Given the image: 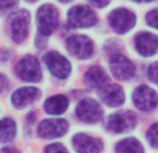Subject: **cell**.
I'll use <instances>...</instances> for the list:
<instances>
[{"label":"cell","instance_id":"8992f818","mask_svg":"<svg viewBox=\"0 0 158 153\" xmlns=\"http://www.w3.org/2000/svg\"><path fill=\"white\" fill-rule=\"evenodd\" d=\"M109 24L118 33H126L134 27L136 15L127 9H116L109 14Z\"/></svg>","mask_w":158,"mask_h":153},{"label":"cell","instance_id":"7c38bea8","mask_svg":"<svg viewBox=\"0 0 158 153\" xmlns=\"http://www.w3.org/2000/svg\"><path fill=\"white\" fill-rule=\"evenodd\" d=\"M112 75L118 80H129L134 75V64L123 54H115L109 61Z\"/></svg>","mask_w":158,"mask_h":153},{"label":"cell","instance_id":"30bf717a","mask_svg":"<svg viewBox=\"0 0 158 153\" xmlns=\"http://www.w3.org/2000/svg\"><path fill=\"white\" fill-rule=\"evenodd\" d=\"M133 103L139 110L150 112L158 103V96L151 88L146 85H141L134 89L133 92Z\"/></svg>","mask_w":158,"mask_h":153},{"label":"cell","instance_id":"6da1fadb","mask_svg":"<svg viewBox=\"0 0 158 153\" xmlns=\"http://www.w3.org/2000/svg\"><path fill=\"white\" fill-rule=\"evenodd\" d=\"M36 20H38V32L39 36H46L52 35L55 29L57 28V22H59V13L52 4H44L41 9L38 10L36 14Z\"/></svg>","mask_w":158,"mask_h":153},{"label":"cell","instance_id":"44dd1931","mask_svg":"<svg viewBox=\"0 0 158 153\" xmlns=\"http://www.w3.org/2000/svg\"><path fill=\"white\" fill-rule=\"evenodd\" d=\"M147 139H148V142L151 143V146H154L158 149V123L152 124V125L148 128Z\"/></svg>","mask_w":158,"mask_h":153},{"label":"cell","instance_id":"5b68a950","mask_svg":"<svg viewBox=\"0 0 158 153\" xmlns=\"http://www.w3.org/2000/svg\"><path fill=\"white\" fill-rule=\"evenodd\" d=\"M45 64L48 65V70L52 73V75L59 78V80H64L70 75V63L69 60L63 57L60 53L56 52H49L44 56Z\"/></svg>","mask_w":158,"mask_h":153},{"label":"cell","instance_id":"9c48e42d","mask_svg":"<svg viewBox=\"0 0 158 153\" xmlns=\"http://www.w3.org/2000/svg\"><path fill=\"white\" fill-rule=\"evenodd\" d=\"M76 114L84 123H98L102 118L101 104L95 99H84L78 103Z\"/></svg>","mask_w":158,"mask_h":153},{"label":"cell","instance_id":"ac0fdd59","mask_svg":"<svg viewBox=\"0 0 158 153\" xmlns=\"http://www.w3.org/2000/svg\"><path fill=\"white\" fill-rule=\"evenodd\" d=\"M67 106H69V100H67L66 96H63V95L51 96L44 104L45 112L49 113V114H53V116L64 113L66 109H67Z\"/></svg>","mask_w":158,"mask_h":153},{"label":"cell","instance_id":"603a6c76","mask_svg":"<svg viewBox=\"0 0 158 153\" xmlns=\"http://www.w3.org/2000/svg\"><path fill=\"white\" fill-rule=\"evenodd\" d=\"M45 153H69L63 145L60 143H52L45 147Z\"/></svg>","mask_w":158,"mask_h":153},{"label":"cell","instance_id":"83f0119b","mask_svg":"<svg viewBox=\"0 0 158 153\" xmlns=\"http://www.w3.org/2000/svg\"><path fill=\"white\" fill-rule=\"evenodd\" d=\"M0 153H20V152L17 149H14V147H4V149H2Z\"/></svg>","mask_w":158,"mask_h":153},{"label":"cell","instance_id":"cb8c5ba5","mask_svg":"<svg viewBox=\"0 0 158 153\" xmlns=\"http://www.w3.org/2000/svg\"><path fill=\"white\" fill-rule=\"evenodd\" d=\"M147 74H148L150 80L152 81V82H155L158 85V61L157 63H152L151 65L148 67V71H147Z\"/></svg>","mask_w":158,"mask_h":153},{"label":"cell","instance_id":"5bb4252c","mask_svg":"<svg viewBox=\"0 0 158 153\" xmlns=\"http://www.w3.org/2000/svg\"><path fill=\"white\" fill-rule=\"evenodd\" d=\"M73 145L78 153H99L102 149V142L85 134H77L73 136Z\"/></svg>","mask_w":158,"mask_h":153},{"label":"cell","instance_id":"d4e9b609","mask_svg":"<svg viewBox=\"0 0 158 153\" xmlns=\"http://www.w3.org/2000/svg\"><path fill=\"white\" fill-rule=\"evenodd\" d=\"M18 0H0V11H7L17 6Z\"/></svg>","mask_w":158,"mask_h":153},{"label":"cell","instance_id":"e0dca14e","mask_svg":"<svg viewBox=\"0 0 158 153\" xmlns=\"http://www.w3.org/2000/svg\"><path fill=\"white\" fill-rule=\"evenodd\" d=\"M108 76L99 65L91 67L85 74V85L89 88H102L106 84Z\"/></svg>","mask_w":158,"mask_h":153},{"label":"cell","instance_id":"f546056e","mask_svg":"<svg viewBox=\"0 0 158 153\" xmlns=\"http://www.w3.org/2000/svg\"><path fill=\"white\" fill-rule=\"evenodd\" d=\"M59 2H62V3H69V2H72V0H59Z\"/></svg>","mask_w":158,"mask_h":153},{"label":"cell","instance_id":"f1b7e54d","mask_svg":"<svg viewBox=\"0 0 158 153\" xmlns=\"http://www.w3.org/2000/svg\"><path fill=\"white\" fill-rule=\"evenodd\" d=\"M133 2H137V3H150L152 0H133Z\"/></svg>","mask_w":158,"mask_h":153},{"label":"cell","instance_id":"277c9868","mask_svg":"<svg viewBox=\"0 0 158 153\" xmlns=\"http://www.w3.org/2000/svg\"><path fill=\"white\" fill-rule=\"evenodd\" d=\"M136 125V116L131 112H119L109 116L106 128L115 134H123L131 131Z\"/></svg>","mask_w":158,"mask_h":153},{"label":"cell","instance_id":"9a60e30c","mask_svg":"<svg viewBox=\"0 0 158 153\" xmlns=\"http://www.w3.org/2000/svg\"><path fill=\"white\" fill-rule=\"evenodd\" d=\"M99 97L105 104L110 107H118L125 102V92L119 85H104L99 91Z\"/></svg>","mask_w":158,"mask_h":153},{"label":"cell","instance_id":"4fadbf2b","mask_svg":"<svg viewBox=\"0 0 158 153\" xmlns=\"http://www.w3.org/2000/svg\"><path fill=\"white\" fill-rule=\"evenodd\" d=\"M136 50L141 56L150 57L157 53L158 50V36L150 32H141L136 36Z\"/></svg>","mask_w":158,"mask_h":153},{"label":"cell","instance_id":"4dcf8cb0","mask_svg":"<svg viewBox=\"0 0 158 153\" xmlns=\"http://www.w3.org/2000/svg\"><path fill=\"white\" fill-rule=\"evenodd\" d=\"M27 2H36V0H27Z\"/></svg>","mask_w":158,"mask_h":153},{"label":"cell","instance_id":"7a4b0ae2","mask_svg":"<svg viewBox=\"0 0 158 153\" xmlns=\"http://www.w3.org/2000/svg\"><path fill=\"white\" fill-rule=\"evenodd\" d=\"M30 13L27 10H18L10 17V33L14 42L20 43L28 36L30 31Z\"/></svg>","mask_w":158,"mask_h":153},{"label":"cell","instance_id":"ba28073f","mask_svg":"<svg viewBox=\"0 0 158 153\" xmlns=\"http://www.w3.org/2000/svg\"><path fill=\"white\" fill-rule=\"evenodd\" d=\"M17 75L20 76L21 80L24 81H30V82H36L41 80L42 76V71H41V65H39L38 60L34 56H25L20 60V63L17 64Z\"/></svg>","mask_w":158,"mask_h":153},{"label":"cell","instance_id":"8fae6325","mask_svg":"<svg viewBox=\"0 0 158 153\" xmlns=\"http://www.w3.org/2000/svg\"><path fill=\"white\" fill-rule=\"evenodd\" d=\"M67 128H69V124L66 120L62 118H49V120H44L38 127V132L42 138L46 139H52V138H59V136L64 135L67 132Z\"/></svg>","mask_w":158,"mask_h":153},{"label":"cell","instance_id":"2e32d148","mask_svg":"<svg viewBox=\"0 0 158 153\" xmlns=\"http://www.w3.org/2000/svg\"><path fill=\"white\" fill-rule=\"evenodd\" d=\"M41 96V91L38 88H32V86H25V88H20L13 93L11 102L15 107H24L27 104L32 103L34 100L39 99Z\"/></svg>","mask_w":158,"mask_h":153},{"label":"cell","instance_id":"52a82bcc","mask_svg":"<svg viewBox=\"0 0 158 153\" xmlns=\"http://www.w3.org/2000/svg\"><path fill=\"white\" fill-rule=\"evenodd\" d=\"M66 47L72 54L78 59H88L94 53V43L88 36L84 35H73L67 39Z\"/></svg>","mask_w":158,"mask_h":153},{"label":"cell","instance_id":"d6986e66","mask_svg":"<svg viewBox=\"0 0 158 153\" xmlns=\"http://www.w3.org/2000/svg\"><path fill=\"white\" fill-rule=\"evenodd\" d=\"M15 131L17 127L15 123L10 118H4L0 121V142L2 143H7L15 136Z\"/></svg>","mask_w":158,"mask_h":153},{"label":"cell","instance_id":"7402d4cb","mask_svg":"<svg viewBox=\"0 0 158 153\" xmlns=\"http://www.w3.org/2000/svg\"><path fill=\"white\" fill-rule=\"evenodd\" d=\"M146 20H147V22H148V25H151L152 28H157L158 29V9L151 10V11L146 15Z\"/></svg>","mask_w":158,"mask_h":153},{"label":"cell","instance_id":"4316f807","mask_svg":"<svg viewBox=\"0 0 158 153\" xmlns=\"http://www.w3.org/2000/svg\"><path fill=\"white\" fill-rule=\"evenodd\" d=\"M91 4H94L95 7H105L108 3H109V0H88Z\"/></svg>","mask_w":158,"mask_h":153},{"label":"cell","instance_id":"ffe728a7","mask_svg":"<svg viewBox=\"0 0 158 153\" xmlns=\"http://www.w3.org/2000/svg\"><path fill=\"white\" fill-rule=\"evenodd\" d=\"M116 153H144V149L137 139L127 138L116 145Z\"/></svg>","mask_w":158,"mask_h":153},{"label":"cell","instance_id":"484cf974","mask_svg":"<svg viewBox=\"0 0 158 153\" xmlns=\"http://www.w3.org/2000/svg\"><path fill=\"white\" fill-rule=\"evenodd\" d=\"M7 86H9V81L6 80L4 75H0V92L7 91Z\"/></svg>","mask_w":158,"mask_h":153},{"label":"cell","instance_id":"3957f363","mask_svg":"<svg viewBox=\"0 0 158 153\" xmlns=\"http://www.w3.org/2000/svg\"><path fill=\"white\" fill-rule=\"evenodd\" d=\"M98 21L95 13L89 7L85 6H76L67 14V22L73 28H88L94 27Z\"/></svg>","mask_w":158,"mask_h":153}]
</instances>
